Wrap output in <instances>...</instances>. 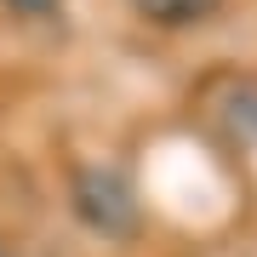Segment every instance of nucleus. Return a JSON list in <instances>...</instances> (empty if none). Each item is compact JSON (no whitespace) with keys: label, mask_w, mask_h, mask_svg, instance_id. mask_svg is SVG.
Here are the masks:
<instances>
[{"label":"nucleus","mask_w":257,"mask_h":257,"mask_svg":"<svg viewBox=\"0 0 257 257\" xmlns=\"http://www.w3.org/2000/svg\"><path fill=\"white\" fill-rule=\"evenodd\" d=\"M143 194L183 229H217L234 211V183L206 143L194 138H160L143 160Z\"/></svg>","instance_id":"f257e3e1"}]
</instances>
